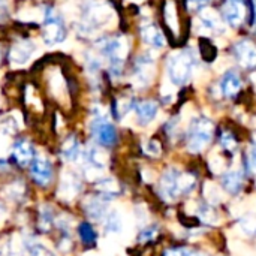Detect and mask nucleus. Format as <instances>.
Here are the masks:
<instances>
[{"label":"nucleus","instance_id":"nucleus-1","mask_svg":"<svg viewBox=\"0 0 256 256\" xmlns=\"http://www.w3.org/2000/svg\"><path fill=\"white\" fill-rule=\"evenodd\" d=\"M183 10L184 6L180 0H162L160 3L164 33L172 45H183L188 38V22Z\"/></svg>","mask_w":256,"mask_h":256},{"label":"nucleus","instance_id":"nucleus-2","mask_svg":"<svg viewBox=\"0 0 256 256\" xmlns=\"http://www.w3.org/2000/svg\"><path fill=\"white\" fill-rule=\"evenodd\" d=\"M196 183V177L190 172H180L176 168L166 170L159 183L160 196H164L166 201H174L182 195L189 194Z\"/></svg>","mask_w":256,"mask_h":256},{"label":"nucleus","instance_id":"nucleus-3","mask_svg":"<svg viewBox=\"0 0 256 256\" xmlns=\"http://www.w3.org/2000/svg\"><path fill=\"white\" fill-rule=\"evenodd\" d=\"M98 50L108 60L110 72L114 76H120L129 51L128 40L123 36H105L98 40Z\"/></svg>","mask_w":256,"mask_h":256},{"label":"nucleus","instance_id":"nucleus-4","mask_svg":"<svg viewBox=\"0 0 256 256\" xmlns=\"http://www.w3.org/2000/svg\"><path fill=\"white\" fill-rule=\"evenodd\" d=\"M214 136V123L207 117H195L189 126L186 146L192 153H201Z\"/></svg>","mask_w":256,"mask_h":256},{"label":"nucleus","instance_id":"nucleus-5","mask_svg":"<svg viewBox=\"0 0 256 256\" xmlns=\"http://www.w3.org/2000/svg\"><path fill=\"white\" fill-rule=\"evenodd\" d=\"M195 66V57L190 51H180L166 60V74L172 84L183 86L190 80Z\"/></svg>","mask_w":256,"mask_h":256},{"label":"nucleus","instance_id":"nucleus-6","mask_svg":"<svg viewBox=\"0 0 256 256\" xmlns=\"http://www.w3.org/2000/svg\"><path fill=\"white\" fill-rule=\"evenodd\" d=\"M66 26L62 16L51 6H44L42 12V39L48 46L58 45L66 39Z\"/></svg>","mask_w":256,"mask_h":256},{"label":"nucleus","instance_id":"nucleus-7","mask_svg":"<svg viewBox=\"0 0 256 256\" xmlns=\"http://www.w3.org/2000/svg\"><path fill=\"white\" fill-rule=\"evenodd\" d=\"M90 134H92V138L94 140V142L105 148L114 147L118 141V132H117L116 126L99 112H96L92 120Z\"/></svg>","mask_w":256,"mask_h":256},{"label":"nucleus","instance_id":"nucleus-8","mask_svg":"<svg viewBox=\"0 0 256 256\" xmlns=\"http://www.w3.org/2000/svg\"><path fill=\"white\" fill-rule=\"evenodd\" d=\"M30 171V178L32 182L42 189H46L52 184L54 182V165L51 162L50 158H46L45 154H36L33 162L28 166Z\"/></svg>","mask_w":256,"mask_h":256},{"label":"nucleus","instance_id":"nucleus-9","mask_svg":"<svg viewBox=\"0 0 256 256\" xmlns=\"http://www.w3.org/2000/svg\"><path fill=\"white\" fill-rule=\"evenodd\" d=\"M111 16V9L106 3L93 0L82 8V26L87 30H94L105 24Z\"/></svg>","mask_w":256,"mask_h":256},{"label":"nucleus","instance_id":"nucleus-10","mask_svg":"<svg viewBox=\"0 0 256 256\" xmlns=\"http://www.w3.org/2000/svg\"><path fill=\"white\" fill-rule=\"evenodd\" d=\"M220 15L224 21L238 28L248 22V3L246 0H220Z\"/></svg>","mask_w":256,"mask_h":256},{"label":"nucleus","instance_id":"nucleus-11","mask_svg":"<svg viewBox=\"0 0 256 256\" xmlns=\"http://www.w3.org/2000/svg\"><path fill=\"white\" fill-rule=\"evenodd\" d=\"M231 56L236 58V62L246 70H255L256 69V44L249 39H240L231 46Z\"/></svg>","mask_w":256,"mask_h":256},{"label":"nucleus","instance_id":"nucleus-12","mask_svg":"<svg viewBox=\"0 0 256 256\" xmlns=\"http://www.w3.org/2000/svg\"><path fill=\"white\" fill-rule=\"evenodd\" d=\"M36 154L38 153H36V148H34L33 142L30 140H27V138H21V140H16L12 144L9 162L14 164L18 168H28Z\"/></svg>","mask_w":256,"mask_h":256},{"label":"nucleus","instance_id":"nucleus-13","mask_svg":"<svg viewBox=\"0 0 256 256\" xmlns=\"http://www.w3.org/2000/svg\"><path fill=\"white\" fill-rule=\"evenodd\" d=\"M220 93L224 98L226 99H234L238 96V93L243 88V80L238 70L236 69H230L226 70L222 78H220V84H219Z\"/></svg>","mask_w":256,"mask_h":256},{"label":"nucleus","instance_id":"nucleus-14","mask_svg":"<svg viewBox=\"0 0 256 256\" xmlns=\"http://www.w3.org/2000/svg\"><path fill=\"white\" fill-rule=\"evenodd\" d=\"M106 202H108V200L99 194L86 196L82 201V212L92 220H102L105 218V214L108 213Z\"/></svg>","mask_w":256,"mask_h":256},{"label":"nucleus","instance_id":"nucleus-15","mask_svg":"<svg viewBox=\"0 0 256 256\" xmlns=\"http://www.w3.org/2000/svg\"><path fill=\"white\" fill-rule=\"evenodd\" d=\"M153 69H154V60L153 57L146 52L136 57L134 64V76L140 86L148 84L153 78Z\"/></svg>","mask_w":256,"mask_h":256},{"label":"nucleus","instance_id":"nucleus-16","mask_svg":"<svg viewBox=\"0 0 256 256\" xmlns=\"http://www.w3.org/2000/svg\"><path fill=\"white\" fill-rule=\"evenodd\" d=\"M140 34H141V39L152 48L159 50V48L165 46V42H166L165 33L154 22L142 24L141 28H140Z\"/></svg>","mask_w":256,"mask_h":256},{"label":"nucleus","instance_id":"nucleus-17","mask_svg":"<svg viewBox=\"0 0 256 256\" xmlns=\"http://www.w3.org/2000/svg\"><path fill=\"white\" fill-rule=\"evenodd\" d=\"M135 114H136V120L141 126H147L148 123H152L159 111V105L156 100L153 99H144L135 104Z\"/></svg>","mask_w":256,"mask_h":256},{"label":"nucleus","instance_id":"nucleus-18","mask_svg":"<svg viewBox=\"0 0 256 256\" xmlns=\"http://www.w3.org/2000/svg\"><path fill=\"white\" fill-rule=\"evenodd\" d=\"M200 21L201 26L212 33L220 34L225 32V21L222 15L214 9H202L200 12Z\"/></svg>","mask_w":256,"mask_h":256},{"label":"nucleus","instance_id":"nucleus-19","mask_svg":"<svg viewBox=\"0 0 256 256\" xmlns=\"http://www.w3.org/2000/svg\"><path fill=\"white\" fill-rule=\"evenodd\" d=\"M34 51V45L32 40L28 39H21L18 42H15L12 46H10V52H9V58L10 62H14L15 64H22L26 63Z\"/></svg>","mask_w":256,"mask_h":256},{"label":"nucleus","instance_id":"nucleus-20","mask_svg":"<svg viewBox=\"0 0 256 256\" xmlns=\"http://www.w3.org/2000/svg\"><path fill=\"white\" fill-rule=\"evenodd\" d=\"M94 189L96 194L102 195L108 201H111L112 198L122 194V184L112 177H100L99 180L94 182Z\"/></svg>","mask_w":256,"mask_h":256},{"label":"nucleus","instance_id":"nucleus-21","mask_svg":"<svg viewBox=\"0 0 256 256\" xmlns=\"http://www.w3.org/2000/svg\"><path fill=\"white\" fill-rule=\"evenodd\" d=\"M81 180L78 178L76 174H66L63 176L62 182H60V186H58V190L62 192V198H66V200H70V198H75L80 192H81Z\"/></svg>","mask_w":256,"mask_h":256},{"label":"nucleus","instance_id":"nucleus-22","mask_svg":"<svg viewBox=\"0 0 256 256\" xmlns=\"http://www.w3.org/2000/svg\"><path fill=\"white\" fill-rule=\"evenodd\" d=\"M81 146H80V141L75 135H70L68 136L62 147H60V154L62 158L66 160V162H75L80 159V154H81Z\"/></svg>","mask_w":256,"mask_h":256},{"label":"nucleus","instance_id":"nucleus-23","mask_svg":"<svg viewBox=\"0 0 256 256\" xmlns=\"http://www.w3.org/2000/svg\"><path fill=\"white\" fill-rule=\"evenodd\" d=\"M220 183H222V188L228 194L237 195L243 189V176L240 171H226V172H224Z\"/></svg>","mask_w":256,"mask_h":256},{"label":"nucleus","instance_id":"nucleus-24","mask_svg":"<svg viewBox=\"0 0 256 256\" xmlns=\"http://www.w3.org/2000/svg\"><path fill=\"white\" fill-rule=\"evenodd\" d=\"M76 232H78V237H80V242L82 243V246L93 248L98 243V232H96V230L93 228V225L90 222L82 220L78 225Z\"/></svg>","mask_w":256,"mask_h":256},{"label":"nucleus","instance_id":"nucleus-25","mask_svg":"<svg viewBox=\"0 0 256 256\" xmlns=\"http://www.w3.org/2000/svg\"><path fill=\"white\" fill-rule=\"evenodd\" d=\"M219 146L228 154H234L238 147V138L231 129H222L219 134Z\"/></svg>","mask_w":256,"mask_h":256},{"label":"nucleus","instance_id":"nucleus-26","mask_svg":"<svg viewBox=\"0 0 256 256\" xmlns=\"http://www.w3.org/2000/svg\"><path fill=\"white\" fill-rule=\"evenodd\" d=\"M198 51H200V57L207 62V63H213L218 57V48L214 46V44L207 39V38H201L198 42Z\"/></svg>","mask_w":256,"mask_h":256},{"label":"nucleus","instance_id":"nucleus-27","mask_svg":"<svg viewBox=\"0 0 256 256\" xmlns=\"http://www.w3.org/2000/svg\"><path fill=\"white\" fill-rule=\"evenodd\" d=\"M105 234H118L122 231V218L117 212H108L102 219Z\"/></svg>","mask_w":256,"mask_h":256},{"label":"nucleus","instance_id":"nucleus-28","mask_svg":"<svg viewBox=\"0 0 256 256\" xmlns=\"http://www.w3.org/2000/svg\"><path fill=\"white\" fill-rule=\"evenodd\" d=\"M3 192L10 201H21L26 196V183L22 180H14L12 183L6 184Z\"/></svg>","mask_w":256,"mask_h":256},{"label":"nucleus","instance_id":"nucleus-29","mask_svg":"<svg viewBox=\"0 0 256 256\" xmlns=\"http://www.w3.org/2000/svg\"><path fill=\"white\" fill-rule=\"evenodd\" d=\"M212 0H184V9L189 12H201L210 4Z\"/></svg>","mask_w":256,"mask_h":256},{"label":"nucleus","instance_id":"nucleus-30","mask_svg":"<svg viewBox=\"0 0 256 256\" xmlns=\"http://www.w3.org/2000/svg\"><path fill=\"white\" fill-rule=\"evenodd\" d=\"M28 250V256H56L50 249H46L45 246L42 244H38V243H33L27 248Z\"/></svg>","mask_w":256,"mask_h":256},{"label":"nucleus","instance_id":"nucleus-31","mask_svg":"<svg viewBox=\"0 0 256 256\" xmlns=\"http://www.w3.org/2000/svg\"><path fill=\"white\" fill-rule=\"evenodd\" d=\"M146 153L150 158H159L160 153H162V144L158 140H150L147 147H146Z\"/></svg>","mask_w":256,"mask_h":256},{"label":"nucleus","instance_id":"nucleus-32","mask_svg":"<svg viewBox=\"0 0 256 256\" xmlns=\"http://www.w3.org/2000/svg\"><path fill=\"white\" fill-rule=\"evenodd\" d=\"M156 236H158V228H156V226H147L146 230H142V231L140 232L138 240H140L141 243H148V242H152Z\"/></svg>","mask_w":256,"mask_h":256},{"label":"nucleus","instance_id":"nucleus-33","mask_svg":"<svg viewBox=\"0 0 256 256\" xmlns=\"http://www.w3.org/2000/svg\"><path fill=\"white\" fill-rule=\"evenodd\" d=\"M248 3V24L256 27V0H246Z\"/></svg>","mask_w":256,"mask_h":256},{"label":"nucleus","instance_id":"nucleus-34","mask_svg":"<svg viewBox=\"0 0 256 256\" xmlns=\"http://www.w3.org/2000/svg\"><path fill=\"white\" fill-rule=\"evenodd\" d=\"M248 166L256 172V134L252 138V144H250V152L248 156Z\"/></svg>","mask_w":256,"mask_h":256},{"label":"nucleus","instance_id":"nucleus-35","mask_svg":"<svg viewBox=\"0 0 256 256\" xmlns=\"http://www.w3.org/2000/svg\"><path fill=\"white\" fill-rule=\"evenodd\" d=\"M189 250H186L184 248H171L168 250L164 252L162 256H188Z\"/></svg>","mask_w":256,"mask_h":256},{"label":"nucleus","instance_id":"nucleus-36","mask_svg":"<svg viewBox=\"0 0 256 256\" xmlns=\"http://www.w3.org/2000/svg\"><path fill=\"white\" fill-rule=\"evenodd\" d=\"M188 256H206L204 254H201V252H198V250H192V252H189Z\"/></svg>","mask_w":256,"mask_h":256},{"label":"nucleus","instance_id":"nucleus-37","mask_svg":"<svg viewBox=\"0 0 256 256\" xmlns=\"http://www.w3.org/2000/svg\"><path fill=\"white\" fill-rule=\"evenodd\" d=\"M2 58H3V48H2V45H0V62H2Z\"/></svg>","mask_w":256,"mask_h":256}]
</instances>
